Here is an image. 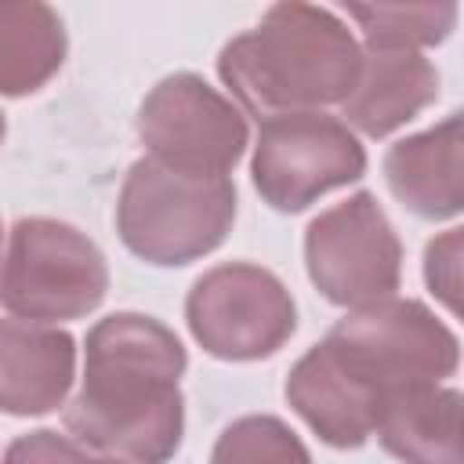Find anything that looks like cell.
<instances>
[{"label":"cell","instance_id":"1","mask_svg":"<svg viewBox=\"0 0 464 464\" xmlns=\"http://www.w3.org/2000/svg\"><path fill=\"white\" fill-rule=\"evenodd\" d=\"M457 370V337L417 301H381L341 319L286 377L290 406L323 442L362 446L392 399Z\"/></svg>","mask_w":464,"mask_h":464},{"label":"cell","instance_id":"17","mask_svg":"<svg viewBox=\"0 0 464 464\" xmlns=\"http://www.w3.org/2000/svg\"><path fill=\"white\" fill-rule=\"evenodd\" d=\"M424 276L435 297L446 301V308L457 312V297H460V228L442 232L439 239L428 243V257H424Z\"/></svg>","mask_w":464,"mask_h":464},{"label":"cell","instance_id":"5","mask_svg":"<svg viewBox=\"0 0 464 464\" xmlns=\"http://www.w3.org/2000/svg\"><path fill=\"white\" fill-rule=\"evenodd\" d=\"M109 268L102 250L65 221L22 218L11 228L0 265V304L14 319L54 323L94 312L105 297Z\"/></svg>","mask_w":464,"mask_h":464},{"label":"cell","instance_id":"2","mask_svg":"<svg viewBox=\"0 0 464 464\" xmlns=\"http://www.w3.org/2000/svg\"><path fill=\"white\" fill-rule=\"evenodd\" d=\"M181 341L152 315L120 312L87 334L83 384L65 428L123 464H163L181 442Z\"/></svg>","mask_w":464,"mask_h":464},{"label":"cell","instance_id":"20","mask_svg":"<svg viewBox=\"0 0 464 464\" xmlns=\"http://www.w3.org/2000/svg\"><path fill=\"white\" fill-rule=\"evenodd\" d=\"M0 138H4V116H0Z\"/></svg>","mask_w":464,"mask_h":464},{"label":"cell","instance_id":"11","mask_svg":"<svg viewBox=\"0 0 464 464\" xmlns=\"http://www.w3.org/2000/svg\"><path fill=\"white\" fill-rule=\"evenodd\" d=\"M76 370V344L69 334L29 323L0 319V410L36 417L62 406Z\"/></svg>","mask_w":464,"mask_h":464},{"label":"cell","instance_id":"16","mask_svg":"<svg viewBox=\"0 0 464 464\" xmlns=\"http://www.w3.org/2000/svg\"><path fill=\"white\" fill-rule=\"evenodd\" d=\"M210 464H312L304 442L276 417H243L228 424Z\"/></svg>","mask_w":464,"mask_h":464},{"label":"cell","instance_id":"10","mask_svg":"<svg viewBox=\"0 0 464 464\" xmlns=\"http://www.w3.org/2000/svg\"><path fill=\"white\" fill-rule=\"evenodd\" d=\"M435 94L439 72L420 51L370 44L359 58V76L341 102V112L362 134L384 138L413 120L424 105H431Z\"/></svg>","mask_w":464,"mask_h":464},{"label":"cell","instance_id":"9","mask_svg":"<svg viewBox=\"0 0 464 464\" xmlns=\"http://www.w3.org/2000/svg\"><path fill=\"white\" fill-rule=\"evenodd\" d=\"M366 152L326 112H279L261 120L254 149V185L276 210H304L323 192L355 181Z\"/></svg>","mask_w":464,"mask_h":464},{"label":"cell","instance_id":"15","mask_svg":"<svg viewBox=\"0 0 464 464\" xmlns=\"http://www.w3.org/2000/svg\"><path fill=\"white\" fill-rule=\"evenodd\" d=\"M348 14L362 25L370 44L381 47H413L417 44H435L450 33L457 7L453 4H399V7H348Z\"/></svg>","mask_w":464,"mask_h":464},{"label":"cell","instance_id":"18","mask_svg":"<svg viewBox=\"0 0 464 464\" xmlns=\"http://www.w3.org/2000/svg\"><path fill=\"white\" fill-rule=\"evenodd\" d=\"M83 450L58 431H33L11 442L4 464H80Z\"/></svg>","mask_w":464,"mask_h":464},{"label":"cell","instance_id":"7","mask_svg":"<svg viewBox=\"0 0 464 464\" xmlns=\"http://www.w3.org/2000/svg\"><path fill=\"white\" fill-rule=\"evenodd\" d=\"M308 276L341 308H370L399 290L402 246L370 192L323 210L304 236Z\"/></svg>","mask_w":464,"mask_h":464},{"label":"cell","instance_id":"12","mask_svg":"<svg viewBox=\"0 0 464 464\" xmlns=\"http://www.w3.org/2000/svg\"><path fill=\"white\" fill-rule=\"evenodd\" d=\"M384 174L402 207L420 218H450L460 210V116H446L439 127L413 134L388 149Z\"/></svg>","mask_w":464,"mask_h":464},{"label":"cell","instance_id":"13","mask_svg":"<svg viewBox=\"0 0 464 464\" xmlns=\"http://www.w3.org/2000/svg\"><path fill=\"white\" fill-rule=\"evenodd\" d=\"M373 435L402 464H460V395L453 388H413L384 406Z\"/></svg>","mask_w":464,"mask_h":464},{"label":"cell","instance_id":"8","mask_svg":"<svg viewBox=\"0 0 464 464\" xmlns=\"http://www.w3.org/2000/svg\"><path fill=\"white\" fill-rule=\"evenodd\" d=\"M188 330L214 359H265L283 348L297 326L286 286L261 265L232 261L196 279L188 304Z\"/></svg>","mask_w":464,"mask_h":464},{"label":"cell","instance_id":"14","mask_svg":"<svg viewBox=\"0 0 464 464\" xmlns=\"http://www.w3.org/2000/svg\"><path fill=\"white\" fill-rule=\"evenodd\" d=\"M62 58L65 29L47 4H0V94L40 91Z\"/></svg>","mask_w":464,"mask_h":464},{"label":"cell","instance_id":"19","mask_svg":"<svg viewBox=\"0 0 464 464\" xmlns=\"http://www.w3.org/2000/svg\"><path fill=\"white\" fill-rule=\"evenodd\" d=\"M80 464H123V460H102V457H87V453H83Z\"/></svg>","mask_w":464,"mask_h":464},{"label":"cell","instance_id":"6","mask_svg":"<svg viewBox=\"0 0 464 464\" xmlns=\"http://www.w3.org/2000/svg\"><path fill=\"white\" fill-rule=\"evenodd\" d=\"M138 138L167 170L192 178H228L246 149L243 112L192 72L167 76L138 112Z\"/></svg>","mask_w":464,"mask_h":464},{"label":"cell","instance_id":"3","mask_svg":"<svg viewBox=\"0 0 464 464\" xmlns=\"http://www.w3.org/2000/svg\"><path fill=\"white\" fill-rule=\"evenodd\" d=\"M362 51L323 7L279 4L257 29L221 51V80L257 120L279 112H319L344 102L359 76Z\"/></svg>","mask_w":464,"mask_h":464},{"label":"cell","instance_id":"4","mask_svg":"<svg viewBox=\"0 0 464 464\" xmlns=\"http://www.w3.org/2000/svg\"><path fill=\"white\" fill-rule=\"evenodd\" d=\"M236 218L228 178H192L138 160L120 188L116 225L123 243L152 265H188L210 254Z\"/></svg>","mask_w":464,"mask_h":464}]
</instances>
